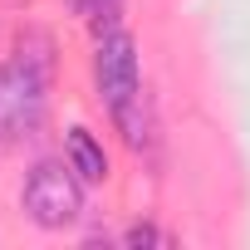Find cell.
Instances as JSON below:
<instances>
[{
    "label": "cell",
    "mask_w": 250,
    "mask_h": 250,
    "mask_svg": "<svg viewBox=\"0 0 250 250\" xmlns=\"http://www.w3.org/2000/svg\"><path fill=\"white\" fill-rule=\"evenodd\" d=\"M49 79H54V40L44 30L20 35L15 59L0 64V143L5 138H30L40 128Z\"/></svg>",
    "instance_id": "1"
},
{
    "label": "cell",
    "mask_w": 250,
    "mask_h": 250,
    "mask_svg": "<svg viewBox=\"0 0 250 250\" xmlns=\"http://www.w3.org/2000/svg\"><path fill=\"white\" fill-rule=\"evenodd\" d=\"M93 79H98V98L108 103V113L123 128V138H128L133 147H143L147 143V108H143V74H138V44H133V35H123V30L98 35Z\"/></svg>",
    "instance_id": "2"
},
{
    "label": "cell",
    "mask_w": 250,
    "mask_h": 250,
    "mask_svg": "<svg viewBox=\"0 0 250 250\" xmlns=\"http://www.w3.org/2000/svg\"><path fill=\"white\" fill-rule=\"evenodd\" d=\"M64 157H69V167H74L83 182H103V177H108V152H103V143H98L88 128H69Z\"/></svg>",
    "instance_id": "4"
},
{
    "label": "cell",
    "mask_w": 250,
    "mask_h": 250,
    "mask_svg": "<svg viewBox=\"0 0 250 250\" xmlns=\"http://www.w3.org/2000/svg\"><path fill=\"white\" fill-rule=\"evenodd\" d=\"M20 201H25V211H30L35 226H44V230H64V226H74L79 211H83V177L69 167V157H64V162L44 157V162L30 167V177H25V196H20Z\"/></svg>",
    "instance_id": "3"
},
{
    "label": "cell",
    "mask_w": 250,
    "mask_h": 250,
    "mask_svg": "<svg viewBox=\"0 0 250 250\" xmlns=\"http://www.w3.org/2000/svg\"><path fill=\"white\" fill-rule=\"evenodd\" d=\"M123 240H128V245H157L162 235H157L152 226H133V230H128V235H123Z\"/></svg>",
    "instance_id": "6"
},
{
    "label": "cell",
    "mask_w": 250,
    "mask_h": 250,
    "mask_svg": "<svg viewBox=\"0 0 250 250\" xmlns=\"http://www.w3.org/2000/svg\"><path fill=\"white\" fill-rule=\"evenodd\" d=\"M69 5H74L79 15H88L98 35H108V30H118V10H123V0H69Z\"/></svg>",
    "instance_id": "5"
}]
</instances>
